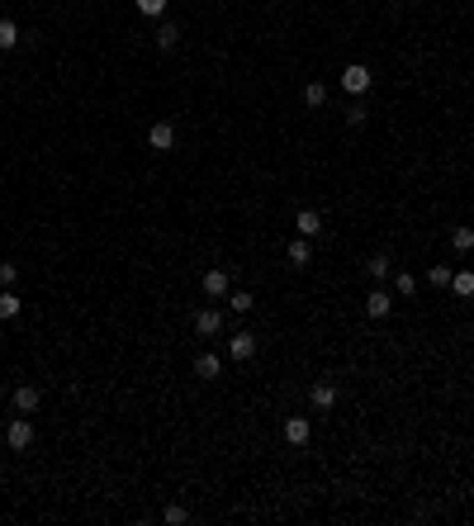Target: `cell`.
<instances>
[{
  "instance_id": "obj_1",
  "label": "cell",
  "mask_w": 474,
  "mask_h": 526,
  "mask_svg": "<svg viewBox=\"0 0 474 526\" xmlns=\"http://www.w3.org/2000/svg\"><path fill=\"white\" fill-rule=\"evenodd\" d=\"M5 441H10V450H28L33 446V422L19 413V418H10L5 422Z\"/></svg>"
},
{
  "instance_id": "obj_2",
  "label": "cell",
  "mask_w": 474,
  "mask_h": 526,
  "mask_svg": "<svg viewBox=\"0 0 474 526\" xmlns=\"http://www.w3.org/2000/svg\"><path fill=\"white\" fill-rule=\"evenodd\" d=\"M370 81H375V76H370V67H366V62H351V67L342 72V90H346V95H366V90H370Z\"/></svg>"
},
{
  "instance_id": "obj_3",
  "label": "cell",
  "mask_w": 474,
  "mask_h": 526,
  "mask_svg": "<svg viewBox=\"0 0 474 526\" xmlns=\"http://www.w3.org/2000/svg\"><path fill=\"white\" fill-rule=\"evenodd\" d=\"M199 290H204V299H228V270H223V265H213V270H204Z\"/></svg>"
},
{
  "instance_id": "obj_4",
  "label": "cell",
  "mask_w": 474,
  "mask_h": 526,
  "mask_svg": "<svg viewBox=\"0 0 474 526\" xmlns=\"http://www.w3.org/2000/svg\"><path fill=\"white\" fill-rule=\"evenodd\" d=\"M38 408H43V389H38V384H19V389H15V413H38Z\"/></svg>"
},
{
  "instance_id": "obj_5",
  "label": "cell",
  "mask_w": 474,
  "mask_h": 526,
  "mask_svg": "<svg viewBox=\"0 0 474 526\" xmlns=\"http://www.w3.org/2000/svg\"><path fill=\"white\" fill-rule=\"evenodd\" d=\"M147 147H152V152H171V147H176V129H171L166 119L152 124V129H147Z\"/></svg>"
},
{
  "instance_id": "obj_6",
  "label": "cell",
  "mask_w": 474,
  "mask_h": 526,
  "mask_svg": "<svg viewBox=\"0 0 474 526\" xmlns=\"http://www.w3.org/2000/svg\"><path fill=\"white\" fill-rule=\"evenodd\" d=\"M309 398H313V408H318V413H332V403H337V384H332V379H313Z\"/></svg>"
},
{
  "instance_id": "obj_7",
  "label": "cell",
  "mask_w": 474,
  "mask_h": 526,
  "mask_svg": "<svg viewBox=\"0 0 474 526\" xmlns=\"http://www.w3.org/2000/svg\"><path fill=\"white\" fill-rule=\"evenodd\" d=\"M309 436H313V422L309 418H290L285 422V441H290V446H309Z\"/></svg>"
},
{
  "instance_id": "obj_8",
  "label": "cell",
  "mask_w": 474,
  "mask_h": 526,
  "mask_svg": "<svg viewBox=\"0 0 474 526\" xmlns=\"http://www.w3.org/2000/svg\"><path fill=\"white\" fill-rule=\"evenodd\" d=\"M218 327H223V313H218V309H199V313H195V332H199V337H218Z\"/></svg>"
},
{
  "instance_id": "obj_9",
  "label": "cell",
  "mask_w": 474,
  "mask_h": 526,
  "mask_svg": "<svg viewBox=\"0 0 474 526\" xmlns=\"http://www.w3.org/2000/svg\"><path fill=\"white\" fill-rule=\"evenodd\" d=\"M228 356H233V361H252V356H256V337H252V332H233Z\"/></svg>"
},
{
  "instance_id": "obj_10",
  "label": "cell",
  "mask_w": 474,
  "mask_h": 526,
  "mask_svg": "<svg viewBox=\"0 0 474 526\" xmlns=\"http://www.w3.org/2000/svg\"><path fill=\"white\" fill-rule=\"evenodd\" d=\"M389 309H394V304H389V290H384V285H375V290H370V299H366V313L370 318H389Z\"/></svg>"
},
{
  "instance_id": "obj_11",
  "label": "cell",
  "mask_w": 474,
  "mask_h": 526,
  "mask_svg": "<svg viewBox=\"0 0 474 526\" xmlns=\"http://www.w3.org/2000/svg\"><path fill=\"white\" fill-rule=\"evenodd\" d=\"M294 233H299V237H318V233H322V218H318L313 209H299V213H294Z\"/></svg>"
},
{
  "instance_id": "obj_12",
  "label": "cell",
  "mask_w": 474,
  "mask_h": 526,
  "mask_svg": "<svg viewBox=\"0 0 474 526\" xmlns=\"http://www.w3.org/2000/svg\"><path fill=\"white\" fill-rule=\"evenodd\" d=\"M218 356H209V351H199V356H195V375H199V379H218Z\"/></svg>"
},
{
  "instance_id": "obj_13",
  "label": "cell",
  "mask_w": 474,
  "mask_h": 526,
  "mask_svg": "<svg viewBox=\"0 0 474 526\" xmlns=\"http://www.w3.org/2000/svg\"><path fill=\"white\" fill-rule=\"evenodd\" d=\"M19 309H24V304H19V294H15V290H0V322L19 318Z\"/></svg>"
},
{
  "instance_id": "obj_14",
  "label": "cell",
  "mask_w": 474,
  "mask_h": 526,
  "mask_svg": "<svg viewBox=\"0 0 474 526\" xmlns=\"http://www.w3.org/2000/svg\"><path fill=\"white\" fill-rule=\"evenodd\" d=\"M304 105H309V109L327 105V85H322V81H309V85H304Z\"/></svg>"
},
{
  "instance_id": "obj_15",
  "label": "cell",
  "mask_w": 474,
  "mask_h": 526,
  "mask_svg": "<svg viewBox=\"0 0 474 526\" xmlns=\"http://www.w3.org/2000/svg\"><path fill=\"white\" fill-rule=\"evenodd\" d=\"M366 275L375 280V285H384V280H389V256H370V261H366Z\"/></svg>"
},
{
  "instance_id": "obj_16",
  "label": "cell",
  "mask_w": 474,
  "mask_h": 526,
  "mask_svg": "<svg viewBox=\"0 0 474 526\" xmlns=\"http://www.w3.org/2000/svg\"><path fill=\"white\" fill-rule=\"evenodd\" d=\"M309 261H313V247H309V237L290 242V265H309Z\"/></svg>"
},
{
  "instance_id": "obj_17",
  "label": "cell",
  "mask_w": 474,
  "mask_h": 526,
  "mask_svg": "<svg viewBox=\"0 0 474 526\" xmlns=\"http://www.w3.org/2000/svg\"><path fill=\"white\" fill-rule=\"evenodd\" d=\"M228 309H233V313H252V309H256V299H252L247 290H228Z\"/></svg>"
},
{
  "instance_id": "obj_18",
  "label": "cell",
  "mask_w": 474,
  "mask_h": 526,
  "mask_svg": "<svg viewBox=\"0 0 474 526\" xmlns=\"http://www.w3.org/2000/svg\"><path fill=\"white\" fill-rule=\"evenodd\" d=\"M450 290L460 294V299H474V270H460V275H450Z\"/></svg>"
},
{
  "instance_id": "obj_19",
  "label": "cell",
  "mask_w": 474,
  "mask_h": 526,
  "mask_svg": "<svg viewBox=\"0 0 474 526\" xmlns=\"http://www.w3.org/2000/svg\"><path fill=\"white\" fill-rule=\"evenodd\" d=\"M15 43H19V24L15 19H0V53H10Z\"/></svg>"
},
{
  "instance_id": "obj_20",
  "label": "cell",
  "mask_w": 474,
  "mask_h": 526,
  "mask_svg": "<svg viewBox=\"0 0 474 526\" xmlns=\"http://www.w3.org/2000/svg\"><path fill=\"white\" fill-rule=\"evenodd\" d=\"M176 43H181V28H176V24H161L157 28V48L166 53V48H176Z\"/></svg>"
},
{
  "instance_id": "obj_21",
  "label": "cell",
  "mask_w": 474,
  "mask_h": 526,
  "mask_svg": "<svg viewBox=\"0 0 474 526\" xmlns=\"http://www.w3.org/2000/svg\"><path fill=\"white\" fill-rule=\"evenodd\" d=\"M450 247H455V252H474V228H455V233H450Z\"/></svg>"
},
{
  "instance_id": "obj_22",
  "label": "cell",
  "mask_w": 474,
  "mask_h": 526,
  "mask_svg": "<svg viewBox=\"0 0 474 526\" xmlns=\"http://www.w3.org/2000/svg\"><path fill=\"white\" fill-rule=\"evenodd\" d=\"M138 5V15H147V19H161V10H166V0H133Z\"/></svg>"
},
{
  "instance_id": "obj_23",
  "label": "cell",
  "mask_w": 474,
  "mask_h": 526,
  "mask_svg": "<svg viewBox=\"0 0 474 526\" xmlns=\"http://www.w3.org/2000/svg\"><path fill=\"white\" fill-rule=\"evenodd\" d=\"M161 522H171V526H185V522H190V512L171 502V507H161Z\"/></svg>"
},
{
  "instance_id": "obj_24",
  "label": "cell",
  "mask_w": 474,
  "mask_h": 526,
  "mask_svg": "<svg viewBox=\"0 0 474 526\" xmlns=\"http://www.w3.org/2000/svg\"><path fill=\"white\" fill-rule=\"evenodd\" d=\"M15 280H19V265L0 261V290H15Z\"/></svg>"
},
{
  "instance_id": "obj_25",
  "label": "cell",
  "mask_w": 474,
  "mask_h": 526,
  "mask_svg": "<svg viewBox=\"0 0 474 526\" xmlns=\"http://www.w3.org/2000/svg\"><path fill=\"white\" fill-rule=\"evenodd\" d=\"M394 290H398V294H413V290H418V275L398 270V275H394Z\"/></svg>"
},
{
  "instance_id": "obj_26",
  "label": "cell",
  "mask_w": 474,
  "mask_h": 526,
  "mask_svg": "<svg viewBox=\"0 0 474 526\" xmlns=\"http://www.w3.org/2000/svg\"><path fill=\"white\" fill-rule=\"evenodd\" d=\"M427 280H432L436 290H446V285H450V270H446V265H432V270H427Z\"/></svg>"
},
{
  "instance_id": "obj_27",
  "label": "cell",
  "mask_w": 474,
  "mask_h": 526,
  "mask_svg": "<svg viewBox=\"0 0 474 526\" xmlns=\"http://www.w3.org/2000/svg\"><path fill=\"white\" fill-rule=\"evenodd\" d=\"M366 114H370V109H361V105H351V109H346V124H351V129H356V124H366Z\"/></svg>"
},
{
  "instance_id": "obj_28",
  "label": "cell",
  "mask_w": 474,
  "mask_h": 526,
  "mask_svg": "<svg viewBox=\"0 0 474 526\" xmlns=\"http://www.w3.org/2000/svg\"><path fill=\"white\" fill-rule=\"evenodd\" d=\"M0 436H5V422H0Z\"/></svg>"
}]
</instances>
